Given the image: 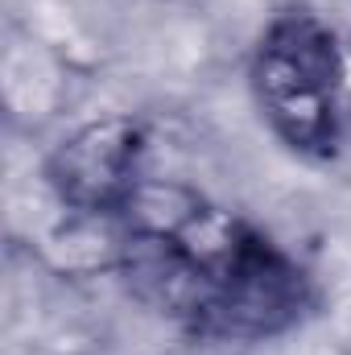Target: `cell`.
I'll list each match as a JSON object with an SVG mask.
<instances>
[{"label": "cell", "instance_id": "obj_1", "mask_svg": "<svg viewBox=\"0 0 351 355\" xmlns=\"http://www.w3.org/2000/svg\"><path fill=\"white\" fill-rule=\"evenodd\" d=\"M339 46L314 12H285L264 29L252 58V91L273 132L302 153L339 141Z\"/></svg>", "mask_w": 351, "mask_h": 355}, {"label": "cell", "instance_id": "obj_2", "mask_svg": "<svg viewBox=\"0 0 351 355\" xmlns=\"http://www.w3.org/2000/svg\"><path fill=\"white\" fill-rule=\"evenodd\" d=\"M145 128L132 116L79 124L46 162V182L67 215H120L145 182Z\"/></svg>", "mask_w": 351, "mask_h": 355}]
</instances>
